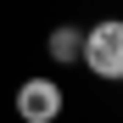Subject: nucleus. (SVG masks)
Masks as SVG:
<instances>
[{"label": "nucleus", "mask_w": 123, "mask_h": 123, "mask_svg": "<svg viewBox=\"0 0 123 123\" xmlns=\"http://www.w3.org/2000/svg\"><path fill=\"white\" fill-rule=\"evenodd\" d=\"M78 67H90L101 84H123V17H101L95 28H84Z\"/></svg>", "instance_id": "obj_1"}, {"label": "nucleus", "mask_w": 123, "mask_h": 123, "mask_svg": "<svg viewBox=\"0 0 123 123\" xmlns=\"http://www.w3.org/2000/svg\"><path fill=\"white\" fill-rule=\"evenodd\" d=\"M45 50H50V62H56V67H73V62H78V50H84V28L56 23V28H50V39H45Z\"/></svg>", "instance_id": "obj_3"}, {"label": "nucleus", "mask_w": 123, "mask_h": 123, "mask_svg": "<svg viewBox=\"0 0 123 123\" xmlns=\"http://www.w3.org/2000/svg\"><path fill=\"white\" fill-rule=\"evenodd\" d=\"M62 112H67V90H62L56 78L34 73V78L17 84V117L23 123H56Z\"/></svg>", "instance_id": "obj_2"}]
</instances>
